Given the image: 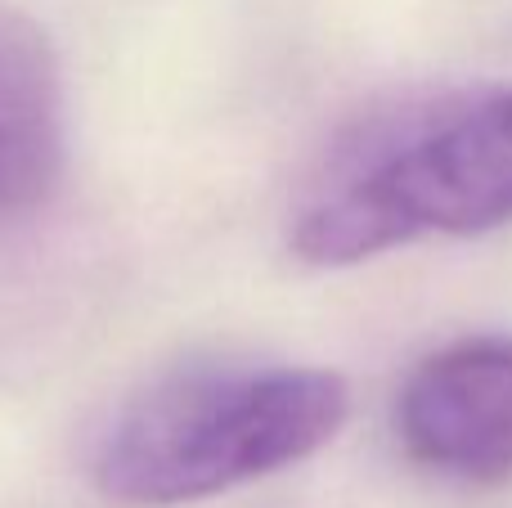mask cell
Masks as SVG:
<instances>
[{"label": "cell", "mask_w": 512, "mask_h": 508, "mask_svg": "<svg viewBox=\"0 0 512 508\" xmlns=\"http://www.w3.org/2000/svg\"><path fill=\"white\" fill-rule=\"evenodd\" d=\"M68 162V95L50 36L0 9V221L36 212Z\"/></svg>", "instance_id": "4"}, {"label": "cell", "mask_w": 512, "mask_h": 508, "mask_svg": "<svg viewBox=\"0 0 512 508\" xmlns=\"http://www.w3.org/2000/svg\"><path fill=\"white\" fill-rule=\"evenodd\" d=\"M512 225V81L454 86L364 113L297 194L288 248L342 270L423 239Z\"/></svg>", "instance_id": "1"}, {"label": "cell", "mask_w": 512, "mask_h": 508, "mask_svg": "<svg viewBox=\"0 0 512 508\" xmlns=\"http://www.w3.org/2000/svg\"><path fill=\"white\" fill-rule=\"evenodd\" d=\"M351 414L333 369L194 360L117 405L90 477L117 508H176L239 491L319 455Z\"/></svg>", "instance_id": "2"}, {"label": "cell", "mask_w": 512, "mask_h": 508, "mask_svg": "<svg viewBox=\"0 0 512 508\" xmlns=\"http://www.w3.org/2000/svg\"><path fill=\"white\" fill-rule=\"evenodd\" d=\"M396 441L418 468L468 486L512 477V333H477L423 356L396 392Z\"/></svg>", "instance_id": "3"}]
</instances>
